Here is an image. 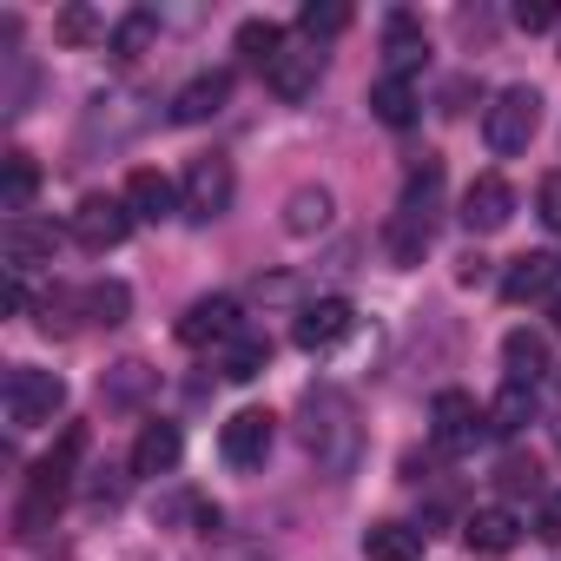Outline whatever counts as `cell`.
<instances>
[{"label":"cell","mask_w":561,"mask_h":561,"mask_svg":"<svg viewBox=\"0 0 561 561\" xmlns=\"http://www.w3.org/2000/svg\"><path fill=\"white\" fill-rule=\"evenodd\" d=\"M271 436H277V416L271 410H238L225 430H218V456L231 469H257L271 456Z\"/></svg>","instance_id":"8992f818"},{"label":"cell","mask_w":561,"mask_h":561,"mask_svg":"<svg viewBox=\"0 0 561 561\" xmlns=\"http://www.w3.org/2000/svg\"><path fill=\"white\" fill-rule=\"evenodd\" d=\"M152 41H159V14H152V8H133V14L113 27V41H106V47H113V60H139Z\"/></svg>","instance_id":"4316f807"},{"label":"cell","mask_w":561,"mask_h":561,"mask_svg":"<svg viewBox=\"0 0 561 561\" xmlns=\"http://www.w3.org/2000/svg\"><path fill=\"white\" fill-rule=\"evenodd\" d=\"M231 192H238L231 159H192L185 179H179V211H185L192 225H211V218L231 211Z\"/></svg>","instance_id":"277c9868"},{"label":"cell","mask_w":561,"mask_h":561,"mask_svg":"<svg viewBox=\"0 0 561 561\" xmlns=\"http://www.w3.org/2000/svg\"><path fill=\"white\" fill-rule=\"evenodd\" d=\"M351 331H357L351 298H318V305H305V311H298V324H291L298 351H337Z\"/></svg>","instance_id":"9c48e42d"},{"label":"cell","mask_w":561,"mask_h":561,"mask_svg":"<svg viewBox=\"0 0 561 561\" xmlns=\"http://www.w3.org/2000/svg\"><path fill=\"white\" fill-rule=\"evenodd\" d=\"M244 337V318H238V298H198L185 318H179V344L205 351V344H238Z\"/></svg>","instance_id":"ba28073f"},{"label":"cell","mask_w":561,"mask_h":561,"mask_svg":"<svg viewBox=\"0 0 561 561\" xmlns=\"http://www.w3.org/2000/svg\"><path fill=\"white\" fill-rule=\"evenodd\" d=\"M54 251H60V231L47 225V218H8L0 225V257H8V271L21 277V271H34V264H54Z\"/></svg>","instance_id":"52a82bcc"},{"label":"cell","mask_w":561,"mask_h":561,"mask_svg":"<svg viewBox=\"0 0 561 561\" xmlns=\"http://www.w3.org/2000/svg\"><path fill=\"white\" fill-rule=\"evenodd\" d=\"M430 416H436V443H443V449H469V443L489 430V410H476L469 390H443Z\"/></svg>","instance_id":"8fae6325"},{"label":"cell","mask_w":561,"mask_h":561,"mask_svg":"<svg viewBox=\"0 0 561 561\" xmlns=\"http://www.w3.org/2000/svg\"><path fill=\"white\" fill-rule=\"evenodd\" d=\"M370 113H377L383 126H397V133H403V126H416V113H423V93H416L403 73H383V80L370 87Z\"/></svg>","instance_id":"d6986e66"},{"label":"cell","mask_w":561,"mask_h":561,"mask_svg":"<svg viewBox=\"0 0 561 561\" xmlns=\"http://www.w3.org/2000/svg\"><path fill=\"white\" fill-rule=\"evenodd\" d=\"M535 133H541V93H535V87H502V93L489 100V113H482L489 152H495V159H515V152H528Z\"/></svg>","instance_id":"7a4b0ae2"},{"label":"cell","mask_w":561,"mask_h":561,"mask_svg":"<svg viewBox=\"0 0 561 561\" xmlns=\"http://www.w3.org/2000/svg\"><path fill=\"white\" fill-rule=\"evenodd\" d=\"M502 364H508V383H528V390L554 370V357H548V337H541V331H508V337H502Z\"/></svg>","instance_id":"e0dca14e"},{"label":"cell","mask_w":561,"mask_h":561,"mask_svg":"<svg viewBox=\"0 0 561 561\" xmlns=\"http://www.w3.org/2000/svg\"><path fill=\"white\" fill-rule=\"evenodd\" d=\"M331 211H337V198H331L324 185H298V192L285 198V231H291V238H318V231L331 225Z\"/></svg>","instance_id":"7402d4cb"},{"label":"cell","mask_w":561,"mask_h":561,"mask_svg":"<svg viewBox=\"0 0 561 561\" xmlns=\"http://www.w3.org/2000/svg\"><path fill=\"white\" fill-rule=\"evenodd\" d=\"M383 251H390V264H423V251H430V218H410V211H397L390 218V231H383Z\"/></svg>","instance_id":"cb8c5ba5"},{"label":"cell","mask_w":561,"mask_h":561,"mask_svg":"<svg viewBox=\"0 0 561 561\" xmlns=\"http://www.w3.org/2000/svg\"><path fill=\"white\" fill-rule=\"evenodd\" d=\"M351 27V8H344V0H311V8L298 14V34L318 47V41H337Z\"/></svg>","instance_id":"4dcf8cb0"},{"label":"cell","mask_w":561,"mask_h":561,"mask_svg":"<svg viewBox=\"0 0 561 561\" xmlns=\"http://www.w3.org/2000/svg\"><path fill=\"white\" fill-rule=\"evenodd\" d=\"M508 218H515V185L495 179V172H482V179L462 192V225H469L476 238H489V231H502Z\"/></svg>","instance_id":"30bf717a"},{"label":"cell","mask_w":561,"mask_h":561,"mask_svg":"<svg viewBox=\"0 0 561 561\" xmlns=\"http://www.w3.org/2000/svg\"><path fill=\"white\" fill-rule=\"evenodd\" d=\"M0 397H8V423H14V430H47V423L67 410V383H60L54 370H34V364H14Z\"/></svg>","instance_id":"3957f363"},{"label":"cell","mask_w":561,"mask_h":561,"mask_svg":"<svg viewBox=\"0 0 561 561\" xmlns=\"http://www.w3.org/2000/svg\"><path fill=\"white\" fill-rule=\"evenodd\" d=\"M561 21V0H515V27L522 34H548Z\"/></svg>","instance_id":"836d02e7"},{"label":"cell","mask_w":561,"mask_h":561,"mask_svg":"<svg viewBox=\"0 0 561 561\" xmlns=\"http://www.w3.org/2000/svg\"><path fill=\"white\" fill-rule=\"evenodd\" d=\"M554 331H561V305H554Z\"/></svg>","instance_id":"f35d334b"},{"label":"cell","mask_w":561,"mask_h":561,"mask_svg":"<svg viewBox=\"0 0 561 561\" xmlns=\"http://www.w3.org/2000/svg\"><path fill=\"white\" fill-rule=\"evenodd\" d=\"M146 390H152V370H146L139 357L113 364V370H106V383H100V397H106V403H119V410H126V403H139Z\"/></svg>","instance_id":"f546056e"},{"label":"cell","mask_w":561,"mask_h":561,"mask_svg":"<svg viewBox=\"0 0 561 561\" xmlns=\"http://www.w3.org/2000/svg\"><path fill=\"white\" fill-rule=\"evenodd\" d=\"M364 561H423V528H410V522H370L364 528Z\"/></svg>","instance_id":"ffe728a7"},{"label":"cell","mask_w":561,"mask_h":561,"mask_svg":"<svg viewBox=\"0 0 561 561\" xmlns=\"http://www.w3.org/2000/svg\"><path fill=\"white\" fill-rule=\"evenodd\" d=\"M554 271H561V257H548V251H528V257H515V264H508V277H502V298H508V305H528V298H541V291L554 285Z\"/></svg>","instance_id":"44dd1931"},{"label":"cell","mask_w":561,"mask_h":561,"mask_svg":"<svg viewBox=\"0 0 561 561\" xmlns=\"http://www.w3.org/2000/svg\"><path fill=\"white\" fill-rule=\"evenodd\" d=\"M231 47H238V60H244V67L271 73L277 60H285V27H277V21H244Z\"/></svg>","instance_id":"603a6c76"},{"label":"cell","mask_w":561,"mask_h":561,"mask_svg":"<svg viewBox=\"0 0 561 561\" xmlns=\"http://www.w3.org/2000/svg\"><path fill=\"white\" fill-rule=\"evenodd\" d=\"M100 34H106V27H100L93 8H67V14L54 21V41H60V47H93Z\"/></svg>","instance_id":"d6a6232c"},{"label":"cell","mask_w":561,"mask_h":561,"mask_svg":"<svg viewBox=\"0 0 561 561\" xmlns=\"http://www.w3.org/2000/svg\"><path fill=\"white\" fill-rule=\"evenodd\" d=\"M119 198H126V211H133L139 225H159V218H172V211H179V185H172L165 172H152V165H139V172L126 179V192H119Z\"/></svg>","instance_id":"5bb4252c"},{"label":"cell","mask_w":561,"mask_h":561,"mask_svg":"<svg viewBox=\"0 0 561 561\" xmlns=\"http://www.w3.org/2000/svg\"><path fill=\"white\" fill-rule=\"evenodd\" d=\"M436 192H443V159H416L410 179H403V205H397V211L430 218V211H436Z\"/></svg>","instance_id":"484cf974"},{"label":"cell","mask_w":561,"mask_h":561,"mask_svg":"<svg viewBox=\"0 0 561 561\" xmlns=\"http://www.w3.org/2000/svg\"><path fill=\"white\" fill-rule=\"evenodd\" d=\"M80 311H87L93 324H106V331H113V324H126L133 291L119 285V277H100V285H87V291H80Z\"/></svg>","instance_id":"d4e9b609"},{"label":"cell","mask_w":561,"mask_h":561,"mask_svg":"<svg viewBox=\"0 0 561 561\" xmlns=\"http://www.w3.org/2000/svg\"><path fill=\"white\" fill-rule=\"evenodd\" d=\"M383 54H390V73L410 80V67L423 60V27H416L410 14H390V27H383Z\"/></svg>","instance_id":"83f0119b"},{"label":"cell","mask_w":561,"mask_h":561,"mask_svg":"<svg viewBox=\"0 0 561 561\" xmlns=\"http://www.w3.org/2000/svg\"><path fill=\"white\" fill-rule=\"evenodd\" d=\"M305 449L318 456V469L331 482L357 476V462H364V423H357V403L337 383L305 390Z\"/></svg>","instance_id":"6da1fadb"},{"label":"cell","mask_w":561,"mask_h":561,"mask_svg":"<svg viewBox=\"0 0 561 561\" xmlns=\"http://www.w3.org/2000/svg\"><path fill=\"white\" fill-rule=\"evenodd\" d=\"M462 541H469V554L502 561V554L522 541V522H515V508H476V515L462 522Z\"/></svg>","instance_id":"9a60e30c"},{"label":"cell","mask_w":561,"mask_h":561,"mask_svg":"<svg viewBox=\"0 0 561 561\" xmlns=\"http://www.w3.org/2000/svg\"><path fill=\"white\" fill-rule=\"evenodd\" d=\"M34 192H41V165H34V152H8V159H0V211H8V218H27Z\"/></svg>","instance_id":"ac0fdd59"},{"label":"cell","mask_w":561,"mask_h":561,"mask_svg":"<svg viewBox=\"0 0 561 561\" xmlns=\"http://www.w3.org/2000/svg\"><path fill=\"white\" fill-rule=\"evenodd\" d=\"M535 205H541V225H548V231H561V172H548V179H541V198H535Z\"/></svg>","instance_id":"d590c367"},{"label":"cell","mask_w":561,"mask_h":561,"mask_svg":"<svg viewBox=\"0 0 561 561\" xmlns=\"http://www.w3.org/2000/svg\"><path fill=\"white\" fill-rule=\"evenodd\" d=\"M535 535H541V541H561V489H554V495H541V515H535Z\"/></svg>","instance_id":"8d00e7d4"},{"label":"cell","mask_w":561,"mask_h":561,"mask_svg":"<svg viewBox=\"0 0 561 561\" xmlns=\"http://www.w3.org/2000/svg\"><path fill=\"white\" fill-rule=\"evenodd\" d=\"M495 482H502L508 495H522V489L535 495V489H541V469H535V456H508V462L495 469Z\"/></svg>","instance_id":"e575fe53"},{"label":"cell","mask_w":561,"mask_h":561,"mask_svg":"<svg viewBox=\"0 0 561 561\" xmlns=\"http://www.w3.org/2000/svg\"><path fill=\"white\" fill-rule=\"evenodd\" d=\"M318 73H324V54H318V47H285V60L264 73V87L285 100V106H298V100L318 93Z\"/></svg>","instance_id":"7c38bea8"},{"label":"cell","mask_w":561,"mask_h":561,"mask_svg":"<svg viewBox=\"0 0 561 561\" xmlns=\"http://www.w3.org/2000/svg\"><path fill=\"white\" fill-rule=\"evenodd\" d=\"M133 225H139V218H133L126 198H113V192H87L80 211H73V238H80L87 251H113V244H126Z\"/></svg>","instance_id":"5b68a950"},{"label":"cell","mask_w":561,"mask_h":561,"mask_svg":"<svg viewBox=\"0 0 561 561\" xmlns=\"http://www.w3.org/2000/svg\"><path fill=\"white\" fill-rule=\"evenodd\" d=\"M225 100H231V73H198V80H185L172 93V119L179 126H205V119L225 113Z\"/></svg>","instance_id":"4fadbf2b"},{"label":"cell","mask_w":561,"mask_h":561,"mask_svg":"<svg viewBox=\"0 0 561 561\" xmlns=\"http://www.w3.org/2000/svg\"><path fill=\"white\" fill-rule=\"evenodd\" d=\"M522 423H535V390L528 383H502V397L489 403V430L495 436H515Z\"/></svg>","instance_id":"f1b7e54d"},{"label":"cell","mask_w":561,"mask_h":561,"mask_svg":"<svg viewBox=\"0 0 561 561\" xmlns=\"http://www.w3.org/2000/svg\"><path fill=\"white\" fill-rule=\"evenodd\" d=\"M0 311H8V318H21V311H27V285H21L14 271L0 277Z\"/></svg>","instance_id":"74e56055"},{"label":"cell","mask_w":561,"mask_h":561,"mask_svg":"<svg viewBox=\"0 0 561 561\" xmlns=\"http://www.w3.org/2000/svg\"><path fill=\"white\" fill-rule=\"evenodd\" d=\"M264 364H271V344H264V337H238V344L225 351V383H251Z\"/></svg>","instance_id":"1f68e13d"},{"label":"cell","mask_w":561,"mask_h":561,"mask_svg":"<svg viewBox=\"0 0 561 561\" xmlns=\"http://www.w3.org/2000/svg\"><path fill=\"white\" fill-rule=\"evenodd\" d=\"M179 456H185L179 423H146V430H139V443H133V476H172V469H179Z\"/></svg>","instance_id":"2e32d148"}]
</instances>
